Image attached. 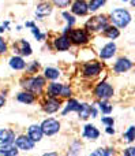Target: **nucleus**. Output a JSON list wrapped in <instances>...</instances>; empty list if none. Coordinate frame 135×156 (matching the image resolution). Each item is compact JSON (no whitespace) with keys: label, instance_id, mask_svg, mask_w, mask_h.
<instances>
[{"label":"nucleus","instance_id":"f257e3e1","mask_svg":"<svg viewBox=\"0 0 135 156\" xmlns=\"http://www.w3.org/2000/svg\"><path fill=\"white\" fill-rule=\"evenodd\" d=\"M112 21H113V23L117 25V26L124 27L130 23L131 16L126 10H115L113 12H112Z\"/></svg>","mask_w":135,"mask_h":156},{"label":"nucleus","instance_id":"f03ea898","mask_svg":"<svg viewBox=\"0 0 135 156\" xmlns=\"http://www.w3.org/2000/svg\"><path fill=\"white\" fill-rule=\"evenodd\" d=\"M86 27L90 32H97V30L105 29L106 27V18L105 16H94L90 21H87Z\"/></svg>","mask_w":135,"mask_h":156},{"label":"nucleus","instance_id":"7ed1b4c3","mask_svg":"<svg viewBox=\"0 0 135 156\" xmlns=\"http://www.w3.org/2000/svg\"><path fill=\"white\" fill-rule=\"evenodd\" d=\"M59 127H60V125L57 121H55V119H46V121H44L41 130H42V133L51 136V134H55L56 132H59Z\"/></svg>","mask_w":135,"mask_h":156},{"label":"nucleus","instance_id":"20e7f679","mask_svg":"<svg viewBox=\"0 0 135 156\" xmlns=\"http://www.w3.org/2000/svg\"><path fill=\"white\" fill-rule=\"evenodd\" d=\"M22 85L26 89H30L33 92H40L41 88L44 86V80L40 77H34V78H30V80H26Z\"/></svg>","mask_w":135,"mask_h":156},{"label":"nucleus","instance_id":"39448f33","mask_svg":"<svg viewBox=\"0 0 135 156\" xmlns=\"http://www.w3.org/2000/svg\"><path fill=\"white\" fill-rule=\"evenodd\" d=\"M96 94H97L100 99H109V97L113 94V89L109 83L106 82H101L100 85L96 88Z\"/></svg>","mask_w":135,"mask_h":156},{"label":"nucleus","instance_id":"423d86ee","mask_svg":"<svg viewBox=\"0 0 135 156\" xmlns=\"http://www.w3.org/2000/svg\"><path fill=\"white\" fill-rule=\"evenodd\" d=\"M70 38L74 41L75 44H83L87 41V34L85 30L82 29H76V30H73L70 33Z\"/></svg>","mask_w":135,"mask_h":156},{"label":"nucleus","instance_id":"0eeeda50","mask_svg":"<svg viewBox=\"0 0 135 156\" xmlns=\"http://www.w3.org/2000/svg\"><path fill=\"white\" fill-rule=\"evenodd\" d=\"M14 49H15L16 52H19V54H22V55H26V56H29V55L32 54V48H30L29 43H26L25 40L18 41V43L14 45Z\"/></svg>","mask_w":135,"mask_h":156},{"label":"nucleus","instance_id":"6e6552de","mask_svg":"<svg viewBox=\"0 0 135 156\" xmlns=\"http://www.w3.org/2000/svg\"><path fill=\"white\" fill-rule=\"evenodd\" d=\"M16 147L21 149H25V151H29V149H32L33 147H34V141L32 140V138H27V137H19L18 140H16Z\"/></svg>","mask_w":135,"mask_h":156},{"label":"nucleus","instance_id":"1a4fd4ad","mask_svg":"<svg viewBox=\"0 0 135 156\" xmlns=\"http://www.w3.org/2000/svg\"><path fill=\"white\" fill-rule=\"evenodd\" d=\"M15 138V134L11 130H0V144L5 145V144H11Z\"/></svg>","mask_w":135,"mask_h":156},{"label":"nucleus","instance_id":"9d476101","mask_svg":"<svg viewBox=\"0 0 135 156\" xmlns=\"http://www.w3.org/2000/svg\"><path fill=\"white\" fill-rule=\"evenodd\" d=\"M131 66H133V63L128 59H120V60H117L116 65H115V70H116L117 73H123V71L130 70Z\"/></svg>","mask_w":135,"mask_h":156},{"label":"nucleus","instance_id":"9b49d317","mask_svg":"<svg viewBox=\"0 0 135 156\" xmlns=\"http://www.w3.org/2000/svg\"><path fill=\"white\" fill-rule=\"evenodd\" d=\"M87 10H89L87 4L85 2H81V0H78V2L73 5V12L76 14V15H85V14L87 12Z\"/></svg>","mask_w":135,"mask_h":156},{"label":"nucleus","instance_id":"f8f14e48","mask_svg":"<svg viewBox=\"0 0 135 156\" xmlns=\"http://www.w3.org/2000/svg\"><path fill=\"white\" fill-rule=\"evenodd\" d=\"M29 137L32 138L33 141H40L41 137H42V130H41V127L35 126V125L30 126L29 127Z\"/></svg>","mask_w":135,"mask_h":156},{"label":"nucleus","instance_id":"ddd939ff","mask_svg":"<svg viewBox=\"0 0 135 156\" xmlns=\"http://www.w3.org/2000/svg\"><path fill=\"white\" fill-rule=\"evenodd\" d=\"M100 70H101V66L97 62H93L90 65L85 66V74L86 76H96V74L100 73Z\"/></svg>","mask_w":135,"mask_h":156},{"label":"nucleus","instance_id":"4468645a","mask_svg":"<svg viewBox=\"0 0 135 156\" xmlns=\"http://www.w3.org/2000/svg\"><path fill=\"white\" fill-rule=\"evenodd\" d=\"M115 52H116V45L111 43V44H106V45L104 47L100 55H101V58H103V59H108V58L113 56Z\"/></svg>","mask_w":135,"mask_h":156},{"label":"nucleus","instance_id":"2eb2a0df","mask_svg":"<svg viewBox=\"0 0 135 156\" xmlns=\"http://www.w3.org/2000/svg\"><path fill=\"white\" fill-rule=\"evenodd\" d=\"M55 47H56L59 51H66V49L70 48V40H68L66 36H62V37H59L55 41Z\"/></svg>","mask_w":135,"mask_h":156},{"label":"nucleus","instance_id":"dca6fc26","mask_svg":"<svg viewBox=\"0 0 135 156\" xmlns=\"http://www.w3.org/2000/svg\"><path fill=\"white\" fill-rule=\"evenodd\" d=\"M59 105H60V101L56 99H49L48 101L45 103V105H44V110L46 111V112H55V111L59 110Z\"/></svg>","mask_w":135,"mask_h":156},{"label":"nucleus","instance_id":"f3484780","mask_svg":"<svg viewBox=\"0 0 135 156\" xmlns=\"http://www.w3.org/2000/svg\"><path fill=\"white\" fill-rule=\"evenodd\" d=\"M51 11H52V7L48 3H41L37 7V10H35V14H37V16H46L51 14Z\"/></svg>","mask_w":135,"mask_h":156},{"label":"nucleus","instance_id":"a211bd4d","mask_svg":"<svg viewBox=\"0 0 135 156\" xmlns=\"http://www.w3.org/2000/svg\"><path fill=\"white\" fill-rule=\"evenodd\" d=\"M85 137L86 138H92V140H94V138H97L98 136H100V133H98V130L96 129L94 126H92V125H86L85 126Z\"/></svg>","mask_w":135,"mask_h":156},{"label":"nucleus","instance_id":"6ab92c4d","mask_svg":"<svg viewBox=\"0 0 135 156\" xmlns=\"http://www.w3.org/2000/svg\"><path fill=\"white\" fill-rule=\"evenodd\" d=\"M78 112H79V116L83 119L89 118L90 116V112H92V107L87 104H79V108H78Z\"/></svg>","mask_w":135,"mask_h":156},{"label":"nucleus","instance_id":"aec40b11","mask_svg":"<svg viewBox=\"0 0 135 156\" xmlns=\"http://www.w3.org/2000/svg\"><path fill=\"white\" fill-rule=\"evenodd\" d=\"M18 154V149H15V147L10 145V144H5L3 148H0V155H16Z\"/></svg>","mask_w":135,"mask_h":156},{"label":"nucleus","instance_id":"412c9836","mask_svg":"<svg viewBox=\"0 0 135 156\" xmlns=\"http://www.w3.org/2000/svg\"><path fill=\"white\" fill-rule=\"evenodd\" d=\"M10 66L12 69H15V70H22V69L25 67V62L21 59V58H12L10 62Z\"/></svg>","mask_w":135,"mask_h":156},{"label":"nucleus","instance_id":"4be33fe9","mask_svg":"<svg viewBox=\"0 0 135 156\" xmlns=\"http://www.w3.org/2000/svg\"><path fill=\"white\" fill-rule=\"evenodd\" d=\"M18 100L22 103H26V104H30V103L34 101V96L30 93H19L18 94Z\"/></svg>","mask_w":135,"mask_h":156},{"label":"nucleus","instance_id":"5701e85b","mask_svg":"<svg viewBox=\"0 0 135 156\" xmlns=\"http://www.w3.org/2000/svg\"><path fill=\"white\" fill-rule=\"evenodd\" d=\"M48 90L52 96H57V94H60V92H62V85H60V83H51Z\"/></svg>","mask_w":135,"mask_h":156},{"label":"nucleus","instance_id":"b1692460","mask_svg":"<svg viewBox=\"0 0 135 156\" xmlns=\"http://www.w3.org/2000/svg\"><path fill=\"white\" fill-rule=\"evenodd\" d=\"M78 108H79L78 101H76V100H70L67 107H66V110L63 111V114H67L68 111H78Z\"/></svg>","mask_w":135,"mask_h":156},{"label":"nucleus","instance_id":"393cba45","mask_svg":"<svg viewBox=\"0 0 135 156\" xmlns=\"http://www.w3.org/2000/svg\"><path fill=\"white\" fill-rule=\"evenodd\" d=\"M45 77H46V78H51V80H55V78L59 77V71H57L56 69L48 67V69L45 70Z\"/></svg>","mask_w":135,"mask_h":156},{"label":"nucleus","instance_id":"a878e982","mask_svg":"<svg viewBox=\"0 0 135 156\" xmlns=\"http://www.w3.org/2000/svg\"><path fill=\"white\" fill-rule=\"evenodd\" d=\"M105 34L111 38H116L119 36V30L115 27H105Z\"/></svg>","mask_w":135,"mask_h":156},{"label":"nucleus","instance_id":"bb28decb","mask_svg":"<svg viewBox=\"0 0 135 156\" xmlns=\"http://www.w3.org/2000/svg\"><path fill=\"white\" fill-rule=\"evenodd\" d=\"M104 3H105V0H90V7H89V10L96 11L98 7H101Z\"/></svg>","mask_w":135,"mask_h":156},{"label":"nucleus","instance_id":"cd10ccee","mask_svg":"<svg viewBox=\"0 0 135 156\" xmlns=\"http://www.w3.org/2000/svg\"><path fill=\"white\" fill-rule=\"evenodd\" d=\"M134 134H135V127H134V126H131L130 129H128V132L124 134V138L128 141V143H131V141H134V138H135V137H134Z\"/></svg>","mask_w":135,"mask_h":156},{"label":"nucleus","instance_id":"c85d7f7f","mask_svg":"<svg viewBox=\"0 0 135 156\" xmlns=\"http://www.w3.org/2000/svg\"><path fill=\"white\" fill-rule=\"evenodd\" d=\"M100 108H101V111L105 114H109L112 111V107L108 104V103H100Z\"/></svg>","mask_w":135,"mask_h":156},{"label":"nucleus","instance_id":"c756f323","mask_svg":"<svg viewBox=\"0 0 135 156\" xmlns=\"http://www.w3.org/2000/svg\"><path fill=\"white\" fill-rule=\"evenodd\" d=\"M113 151H105V149H98V151L93 152V155H112Z\"/></svg>","mask_w":135,"mask_h":156},{"label":"nucleus","instance_id":"7c9ffc66","mask_svg":"<svg viewBox=\"0 0 135 156\" xmlns=\"http://www.w3.org/2000/svg\"><path fill=\"white\" fill-rule=\"evenodd\" d=\"M55 4H57L59 7H66V5L70 3V0H53Z\"/></svg>","mask_w":135,"mask_h":156},{"label":"nucleus","instance_id":"2f4dec72","mask_svg":"<svg viewBox=\"0 0 135 156\" xmlns=\"http://www.w3.org/2000/svg\"><path fill=\"white\" fill-rule=\"evenodd\" d=\"M70 93H71V90L68 86H62V92H60L62 96H70Z\"/></svg>","mask_w":135,"mask_h":156},{"label":"nucleus","instance_id":"473e14b6","mask_svg":"<svg viewBox=\"0 0 135 156\" xmlns=\"http://www.w3.org/2000/svg\"><path fill=\"white\" fill-rule=\"evenodd\" d=\"M30 27H33V29H32V30H33V34H34V36H35V37H37V38H42V37H44V36L41 34L40 32H38V29H37V27L34 26V25H32V26H30Z\"/></svg>","mask_w":135,"mask_h":156},{"label":"nucleus","instance_id":"72a5a7b5","mask_svg":"<svg viewBox=\"0 0 135 156\" xmlns=\"http://www.w3.org/2000/svg\"><path fill=\"white\" fill-rule=\"evenodd\" d=\"M63 16H64L66 19H67V21H68V23H70V25H73L74 22H75V19H74L73 16H71V15H70V14H68V12H64V14H63Z\"/></svg>","mask_w":135,"mask_h":156},{"label":"nucleus","instance_id":"f704fd0d","mask_svg":"<svg viewBox=\"0 0 135 156\" xmlns=\"http://www.w3.org/2000/svg\"><path fill=\"white\" fill-rule=\"evenodd\" d=\"M103 123L112 126V125H113V119H111V118H104V119H103Z\"/></svg>","mask_w":135,"mask_h":156},{"label":"nucleus","instance_id":"c9c22d12","mask_svg":"<svg viewBox=\"0 0 135 156\" xmlns=\"http://www.w3.org/2000/svg\"><path fill=\"white\" fill-rule=\"evenodd\" d=\"M4 51H5V43L3 41V38H0V54H3Z\"/></svg>","mask_w":135,"mask_h":156},{"label":"nucleus","instance_id":"e433bc0d","mask_svg":"<svg viewBox=\"0 0 135 156\" xmlns=\"http://www.w3.org/2000/svg\"><path fill=\"white\" fill-rule=\"evenodd\" d=\"M126 155H130V156H133V155H135V148H128L127 151L124 152Z\"/></svg>","mask_w":135,"mask_h":156},{"label":"nucleus","instance_id":"4c0bfd02","mask_svg":"<svg viewBox=\"0 0 135 156\" xmlns=\"http://www.w3.org/2000/svg\"><path fill=\"white\" fill-rule=\"evenodd\" d=\"M4 101H5V100H4V97H3V96H0V107H2V105H4Z\"/></svg>","mask_w":135,"mask_h":156},{"label":"nucleus","instance_id":"58836bf2","mask_svg":"<svg viewBox=\"0 0 135 156\" xmlns=\"http://www.w3.org/2000/svg\"><path fill=\"white\" fill-rule=\"evenodd\" d=\"M106 133H109V134H113V129H111V127H108V129H106Z\"/></svg>","mask_w":135,"mask_h":156}]
</instances>
